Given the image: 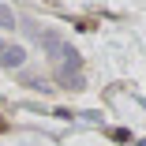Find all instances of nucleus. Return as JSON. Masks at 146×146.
Segmentation results:
<instances>
[{
	"label": "nucleus",
	"instance_id": "obj_3",
	"mask_svg": "<svg viewBox=\"0 0 146 146\" xmlns=\"http://www.w3.org/2000/svg\"><path fill=\"white\" fill-rule=\"evenodd\" d=\"M4 127H8V124H4V120H0V131H4Z\"/></svg>",
	"mask_w": 146,
	"mask_h": 146
},
{
	"label": "nucleus",
	"instance_id": "obj_1",
	"mask_svg": "<svg viewBox=\"0 0 146 146\" xmlns=\"http://www.w3.org/2000/svg\"><path fill=\"white\" fill-rule=\"evenodd\" d=\"M23 60H26V52L19 45H4V41H0V64H4V68H23Z\"/></svg>",
	"mask_w": 146,
	"mask_h": 146
},
{
	"label": "nucleus",
	"instance_id": "obj_2",
	"mask_svg": "<svg viewBox=\"0 0 146 146\" xmlns=\"http://www.w3.org/2000/svg\"><path fill=\"white\" fill-rule=\"evenodd\" d=\"M15 26V15H11V8H0V30H11Z\"/></svg>",
	"mask_w": 146,
	"mask_h": 146
}]
</instances>
